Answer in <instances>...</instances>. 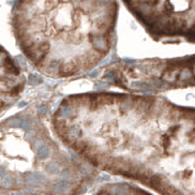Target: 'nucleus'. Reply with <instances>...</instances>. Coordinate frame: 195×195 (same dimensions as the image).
Wrapping results in <instances>:
<instances>
[{"label": "nucleus", "mask_w": 195, "mask_h": 195, "mask_svg": "<svg viewBox=\"0 0 195 195\" xmlns=\"http://www.w3.org/2000/svg\"><path fill=\"white\" fill-rule=\"evenodd\" d=\"M117 0H17L12 11L16 44L40 73L82 75L110 53Z\"/></svg>", "instance_id": "1"}, {"label": "nucleus", "mask_w": 195, "mask_h": 195, "mask_svg": "<svg viewBox=\"0 0 195 195\" xmlns=\"http://www.w3.org/2000/svg\"><path fill=\"white\" fill-rule=\"evenodd\" d=\"M46 169H47V171L50 174H58L59 173V165H58L56 162H50V163L46 166Z\"/></svg>", "instance_id": "4"}, {"label": "nucleus", "mask_w": 195, "mask_h": 195, "mask_svg": "<svg viewBox=\"0 0 195 195\" xmlns=\"http://www.w3.org/2000/svg\"><path fill=\"white\" fill-rule=\"evenodd\" d=\"M25 78L14 60L6 54L4 48L1 52V108L11 106L24 88Z\"/></svg>", "instance_id": "3"}, {"label": "nucleus", "mask_w": 195, "mask_h": 195, "mask_svg": "<svg viewBox=\"0 0 195 195\" xmlns=\"http://www.w3.org/2000/svg\"><path fill=\"white\" fill-rule=\"evenodd\" d=\"M158 42H195V0H122Z\"/></svg>", "instance_id": "2"}, {"label": "nucleus", "mask_w": 195, "mask_h": 195, "mask_svg": "<svg viewBox=\"0 0 195 195\" xmlns=\"http://www.w3.org/2000/svg\"><path fill=\"white\" fill-rule=\"evenodd\" d=\"M12 195H25L24 193H23V192H13V193H12Z\"/></svg>", "instance_id": "5"}]
</instances>
